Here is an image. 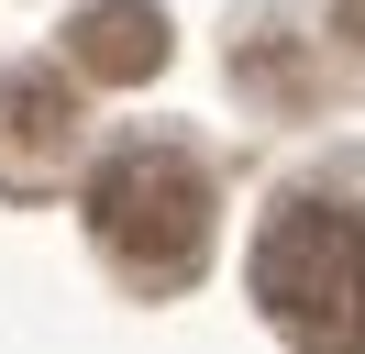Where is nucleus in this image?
<instances>
[{
	"instance_id": "nucleus-1",
	"label": "nucleus",
	"mask_w": 365,
	"mask_h": 354,
	"mask_svg": "<svg viewBox=\"0 0 365 354\" xmlns=\"http://www.w3.org/2000/svg\"><path fill=\"white\" fill-rule=\"evenodd\" d=\"M255 310L299 354H365V211L299 188L255 221Z\"/></svg>"
},
{
	"instance_id": "nucleus-4",
	"label": "nucleus",
	"mask_w": 365,
	"mask_h": 354,
	"mask_svg": "<svg viewBox=\"0 0 365 354\" xmlns=\"http://www.w3.org/2000/svg\"><path fill=\"white\" fill-rule=\"evenodd\" d=\"M67 66L100 88H144L166 66V11L155 0H89V11L67 22Z\"/></svg>"
},
{
	"instance_id": "nucleus-2",
	"label": "nucleus",
	"mask_w": 365,
	"mask_h": 354,
	"mask_svg": "<svg viewBox=\"0 0 365 354\" xmlns=\"http://www.w3.org/2000/svg\"><path fill=\"white\" fill-rule=\"evenodd\" d=\"M89 233L133 288H178L210 255V166L188 144H122L89 177Z\"/></svg>"
},
{
	"instance_id": "nucleus-3",
	"label": "nucleus",
	"mask_w": 365,
	"mask_h": 354,
	"mask_svg": "<svg viewBox=\"0 0 365 354\" xmlns=\"http://www.w3.org/2000/svg\"><path fill=\"white\" fill-rule=\"evenodd\" d=\"M78 166V88L56 66H0V188H45Z\"/></svg>"
},
{
	"instance_id": "nucleus-5",
	"label": "nucleus",
	"mask_w": 365,
	"mask_h": 354,
	"mask_svg": "<svg viewBox=\"0 0 365 354\" xmlns=\"http://www.w3.org/2000/svg\"><path fill=\"white\" fill-rule=\"evenodd\" d=\"M332 34H343V44L365 56V0H332Z\"/></svg>"
}]
</instances>
